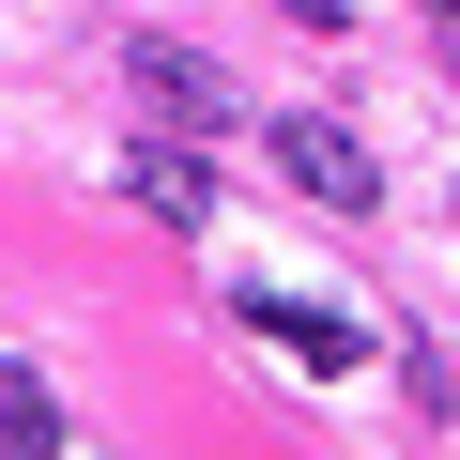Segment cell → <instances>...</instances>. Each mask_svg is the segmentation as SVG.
<instances>
[{
	"mask_svg": "<svg viewBox=\"0 0 460 460\" xmlns=\"http://www.w3.org/2000/svg\"><path fill=\"white\" fill-rule=\"evenodd\" d=\"M123 93L154 108V138H230V123H246V93H230L199 47H169V31H138V47H123Z\"/></svg>",
	"mask_w": 460,
	"mask_h": 460,
	"instance_id": "1",
	"label": "cell"
},
{
	"mask_svg": "<svg viewBox=\"0 0 460 460\" xmlns=\"http://www.w3.org/2000/svg\"><path fill=\"white\" fill-rule=\"evenodd\" d=\"M277 169H292L323 215H368V184H384V169H368V138H353V123H323V108H292V123H277Z\"/></svg>",
	"mask_w": 460,
	"mask_h": 460,
	"instance_id": "2",
	"label": "cell"
},
{
	"mask_svg": "<svg viewBox=\"0 0 460 460\" xmlns=\"http://www.w3.org/2000/svg\"><path fill=\"white\" fill-rule=\"evenodd\" d=\"M123 199H138L154 230H215V169H199V138H123Z\"/></svg>",
	"mask_w": 460,
	"mask_h": 460,
	"instance_id": "3",
	"label": "cell"
},
{
	"mask_svg": "<svg viewBox=\"0 0 460 460\" xmlns=\"http://www.w3.org/2000/svg\"><path fill=\"white\" fill-rule=\"evenodd\" d=\"M246 338H277V353H292V368H323V384H338V368H368V323H338V307H307V292H261V307H246Z\"/></svg>",
	"mask_w": 460,
	"mask_h": 460,
	"instance_id": "4",
	"label": "cell"
},
{
	"mask_svg": "<svg viewBox=\"0 0 460 460\" xmlns=\"http://www.w3.org/2000/svg\"><path fill=\"white\" fill-rule=\"evenodd\" d=\"M0 460H62V399H47V368H0Z\"/></svg>",
	"mask_w": 460,
	"mask_h": 460,
	"instance_id": "5",
	"label": "cell"
},
{
	"mask_svg": "<svg viewBox=\"0 0 460 460\" xmlns=\"http://www.w3.org/2000/svg\"><path fill=\"white\" fill-rule=\"evenodd\" d=\"M429 16H460V0H429Z\"/></svg>",
	"mask_w": 460,
	"mask_h": 460,
	"instance_id": "6",
	"label": "cell"
}]
</instances>
